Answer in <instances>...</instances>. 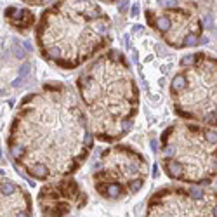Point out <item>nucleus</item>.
I'll return each mask as SVG.
<instances>
[{"instance_id": "nucleus-12", "label": "nucleus", "mask_w": 217, "mask_h": 217, "mask_svg": "<svg viewBox=\"0 0 217 217\" xmlns=\"http://www.w3.org/2000/svg\"><path fill=\"white\" fill-rule=\"evenodd\" d=\"M12 52H14V56L18 57V59H24V57H26V52L23 50L21 42H19V40H14V45H12Z\"/></svg>"}, {"instance_id": "nucleus-14", "label": "nucleus", "mask_w": 217, "mask_h": 217, "mask_svg": "<svg viewBox=\"0 0 217 217\" xmlns=\"http://www.w3.org/2000/svg\"><path fill=\"white\" fill-rule=\"evenodd\" d=\"M23 83H24V78H21V77H18L16 80H12V87H21Z\"/></svg>"}, {"instance_id": "nucleus-1", "label": "nucleus", "mask_w": 217, "mask_h": 217, "mask_svg": "<svg viewBox=\"0 0 217 217\" xmlns=\"http://www.w3.org/2000/svg\"><path fill=\"white\" fill-rule=\"evenodd\" d=\"M94 135L80 101L64 83H47L24 96L9 132V151L21 167L44 165L49 177H66L87 160Z\"/></svg>"}, {"instance_id": "nucleus-9", "label": "nucleus", "mask_w": 217, "mask_h": 217, "mask_svg": "<svg viewBox=\"0 0 217 217\" xmlns=\"http://www.w3.org/2000/svg\"><path fill=\"white\" fill-rule=\"evenodd\" d=\"M38 203L44 217H66L87 203V195L71 179H59L45 184L38 193Z\"/></svg>"}, {"instance_id": "nucleus-13", "label": "nucleus", "mask_w": 217, "mask_h": 217, "mask_svg": "<svg viewBox=\"0 0 217 217\" xmlns=\"http://www.w3.org/2000/svg\"><path fill=\"white\" fill-rule=\"evenodd\" d=\"M28 73H30V63H23V66L19 68V77H21V78H26Z\"/></svg>"}, {"instance_id": "nucleus-15", "label": "nucleus", "mask_w": 217, "mask_h": 217, "mask_svg": "<svg viewBox=\"0 0 217 217\" xmlns=\"http://www.w3.org/2000/svg\"><path fill=\"white\" fill-rule=\"evenodd\" d=\"M118 9H120V11H122V12H124V11H127V7H129V2H118Z\"/></svg>"}, {"instance_id": "nucleus-3", "label": "nucleus", "mask_w": 217, "mask_h": 217, "mask_svg": "<svg viewBox=\"0 0 217 217\" xmlns=\"http://www.w3.org/2000/svg\"><path fill=\"white\" fill-rule=\"evenodd\" d=\"M111 40V21L96 2H57L37 26L40 54L64 70L78 68Z\"/></svg>"}, {"instance_id": "nucleus-8", "label": "nucleus", "mask_w": 217, "mask_h": 217, "mask_svg": "<svg viewBox=\"0 0 217 217\" xmlns=\"http://www.w3.org/2000/svg\"><path fill=\"white\" fill-rule=\"evenodd\" d=\"M148 23L172 47H195L202 40L203 26L191 5L146 9Z\"/></svg>"}, {"instance_id": "nucleus-16", "label": "nucleus", "mask_w": 217, "mask_h": 217, "mask_svg": "<svg viewBox=\"0 0 217 217\" xmlns=\"http://www.w3.org/2000/svg\"><path fill=\"white\" fill-rule=\"evenodd\" d=\"M139 14V4H134L132 5V16H137Z\"/></svg>"}, {"instance_id": "nucleus-4", "label": "nucleus", "mask_w": 217, "mask_h": 217, "mask_svg": "<svg viewBox=\"0 0 217 217\" xmlns=\"http://www.w3.org/2000/svg\"><path fill=\"white\" fill-rule=\"evenodd\" d=\"M161 158L170 179L212 183L217 179V130L189 122L172 124L161 134Z\"/></svg>"}, {"instance_id": "nucleus-5", "label": "nucleus", "mask_w": 217, "mask_h": 217, "mask_svg": "<svg viewBox=\"0 0 217 217\" xmlns=\"http://www.w3.org/2000/svg\"><path fill=\"white\" fill-rule=\"evenodd\" d=\"M179 71L184 85L170 94L176 113L203 127H217V57L191 54L181 59Z\"/></svg>"}, {"instance_id": "nucleus-11", "label": "nucleus", "mask_w": 217, "mask_h": 217, "mask_svg": "<svg viewBox=\"0 0 217 217\" xmlns=\"http://www.w3.org/2000/svg\"><path fill=\"white\" fill-rule=\"evenodd\" d=\"M18 189H19V186L18 184H14L12 181H2L0 183V195H4V196H12V195H16L18 193Z\"/></svg>"}, {"instance_id": "nucleus-6", "label": "nucleus", "mask_w": 217, "mask_h": 217, "mask_svg": "<svg viewBox=\"0 0 217 217\" xmlns=\"http://www.w3.org/2000/svg\"><path fill=\"white\" fill-rule=\"evenodd\" d=\"M148 161L130 146L116 144L106 150L92 179L101 196L118 200L139 191L148 177Z\"/></svg>"}, {"instance_id": "nucleus-7", "label": "nucleus", "mask_w": 217, "mask_h": 217, "mask_svg": "<svg viewBox=\"0 0 217 217\" xmlns=\"http://www.w3.org/2000/svg\"><path fill=\"white\" fill-rule=\"evenodd\" d=\"M146 217H217V191L170 186L151 196Z\"/></svg>"}, {"instance_id": "nucleus-17", "label": "nucleus", "mask_w": 217, "mask_h": 217, "mask_svg": "<svg viewBox=\"0 0 217 217\" xmlns=\"http://www.w3.org/2000/svg\"><path fill=\"white\" fill-rule=\"evenodd\" d=\"M0 160H2V148H0Z\"/></svg>"}, {"instance_id": "nucleus-2", "label": "nucleus", "mask_w": 217, "mask_h": 217, "mask_svg": "<svg viewBox=\"0 0 217 217\" xmlns=\"http://www.w3.org/2000/svg\"><path fill=\"white\" fill-rule=\"evenodd\" d=\"M77 87L94 137L116 142L130 132L139 109V90L120 50H108L90 63Z\"/></svg>"}, {"instance_id": "nucleus-10", "label": "nucleus", "mask_w": 217, "mask_h": 217, "mask_svg": "<svg viewBox=\"0 0 217 217\" xmlns=\"http://www.w3.org/2000/svg\"><path fill=\"white\" fill-rule=\"evenodd\" d=\"M5 18L14 28L19 31H24L33 24L35 18L28 9H18V7H7L5 9Z\"/></svg>"}]
</instances>
